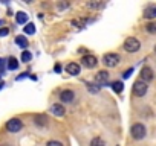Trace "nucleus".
Masks as SVG:
<instances>
[{"label": "nucleus", "mask_w": 156, "mask_h": 146, "mask_svg": "<svg viewBox=\"0 0 156 146\" xmlns=\"http://www.w3.org/2000/svg\"><path fill=\"white\" fill-rule=\"evenodd\" d=\"M139 47H141V43H139L136 38H133V37H129V38L124 41V50L129 52V53H135V52H138Z\"/></svg>", "instance_id": "1"}, {"label": "nucleus", "mask_w": 156, "mask_h": 146, "mask_svg": "<svg viewBox=\"0 0 156 146\" xmlns=\"http://www.w3.org/2000/svg\"><path fill=\"white\" fill-rule=\"evenodd\" d=\"M130 134H132V137H133L135 140H141V138L145 137L147 129H145V126H144L142 123H135V125L132 126V129H130Z\"/></svg>", "instance_id": "2"}, {"label": "nucleus", "mask_w": 156, "mask_h": 146, "mask_svg": "<svg viewBox=\"0 0 156 146\" xmlns=\"http://www.w3.org/2000/svg\"><path fill=\"white\" fill-rule=\"evenodd\" d=\"M119 61H121V58L118 53H106L103 56V64L106 67H116L119 64Z\"/></svg>", "instance_id": "3"}, {"label": "nucleus", "mask_w": 156, "mask_h": 146, "mask_svg": "<svg viewBox=\"0 0 156 146\" xmlns=\"http://www.w3.org/2000/svg\"><path fill=\"white\" fill-rule=\"evenodd\" d=\"M22 128H23V123H22L20 119H11V120L6 122V129L9 132H19Z\"/></svg>", "instance_id": "4"}, {"label": "nucleus", "mask_w": 156, "mask_h": 146, "mask_svg": "<svg viewBox=\"0 0 156 146\" xmlns=\"http://www.w3.org/2000/svg\"><path fill=\"white\" fill-rule=\"evenodd\" d=\"M147 93V84L145 82H142L141 79L139 81H136L135 84H133V95L135 96H144Z\"/></svg>", "instance_id": "5"}, {"label": "nucleus", "mask_w": 156, "mask_h": 146, "mask_svg": "<svg viewBox=\"0 0 156 146\" xmlns=\"http://www.w3.org/2000/svg\"><path fill=\"white\" fill-rule=\"evenodd\" d=\"M83 65L86 67V68H94L95 65H97V62H98V59L94 56V55H86V56H83Z\"/></svg>", "instance_id": "6"}, {"label": "nucleus", "mask_w": 156, "mask_h": 146, "mask_svg": "<svg viewBox=\"0 0 156 146\" xmlns=\"http://www.w3.org/2000/svg\"><path fill=\"white\" fill-rule=\"evenodd\" d=\"M153 79V70L150 68V67H144L142 70H141V81L142 82H148V81H151Z\"/></svg>", "instance_id": "7"}, {"label": "nucleus", "mask_w": 156, "mask_h": 146, "mask_svg": "<svg viewBox=\"0 0 156 146\" xmlns=\"http://www.w3.org/2000/svg\"><path fill=\"white\" fill-rule=\"evenodd\" d=\"M66 71L69 73V75H72V76H76V75H80L81 67L78 65L76 62H70V64H67V65H66Z\"/></svg>", "instance_id": "8"}, {"label": "nucleus", "mask_w": 156, "mask_h": 146, "mask_svg": "<svg viewBox=\"0 0 156 146\" xmlns=\"http://www.w3.org/2000/svg\"><path fill=\"white\" fill-rule=\"evenodd\" d=\"M73 98H75V93H73L72 90H63V91L60 93V99H61V102L69 104V102L73 101Z\"/></svg>", "instance_id": "9"}, {"label": "nucleus", "mask_w": 156, "mask_h": 146, "mask_svg": "<svg viewBox=\"0 0 156 146\" xmlns=\"http://www.w3.org/2000/svg\"><path fill=\"white\" fill-rule=\"evenodd\" d=\"M51 113L54 114V116H57V117H61V116H64V107L61 105V104H54V105H51Z\"/></svg>", "instance_id": "10"}, {"label": "nucleus", "mask_w": 156, "mask_h": 146, "mask_svg": "<svg viewBox=\"0 0 156 146\" xmlns=\"http://www.w3.org/2000/svg\"><path fill=\"white\" fill-rule=\"evenodd\" d=\"M107 79H109V73H107L106 70H100V71L97 73V76H95V81H97L98 84H106Z\"/></svg>", "instance_id": "11"}, {"label": "nucleus", "mask_w": 156, "mask_h": 146, "mask_svg": "<svg viewBox=\"0 0 156 146\" xmlns=\"http://www.w3.org/2000/svg\"><path fill=\"white\" fill-rule=\"evenodd\" d=\"M144 17L145 18H154L156 17V5H148L144 9Z\"/></svg>", "instance_id": "12"}, {"label": "nucleus", "mask_w": 156, "mask_h": 146, "mask_svg": "<svg viewBox=\"0 0 156 146\" xmlns=\"http://www.w3.org/2000/svg\"><path fill=\"white\" fill-rule=\"evenodd\" d=\"M16 20H17L19 25H25V26H26V25H28V14H25V12L20 11V12L16 14Z\"/></svg>", "instance_id": "13"}, {"label": "nucleus", "mask_w": 156, "mask_h": 146, "mask_svg": "<svg viewBox=\"0 0 156 146\" xmlns=\"http://www.w3.org/2000/svg\"><path fill=\"white\" fill-rule=\"evenodd\" d=\"M110 87H112V90H113L115 93H121V91L124 90V85H122L121 81H115V82H112Z\"/></svg>", "instance_id": "14"}, {"label": "nucleus", "mask_w": 156, "mask_h": 146, "mask_svg": "<svg viewBox=\"0 0 156 146\" xmlns=\"http://www.w3.org/2000/svg\"><path fill=\"white\" fill-rule=\"evenodd\" d=\"M16 43H17V46H20L22 49H26V47H28V40H26L25 37H17V38H16Z\"/></svg>", "instance_id": "15"}, {"label": "nucleus", "mask_w": 156, "mask_h": 146, "mask_svg": "<svg viewBox=\"0 0 156 146\" xmlns=\"http://www.w3.org/2000/svg\"><path fill=\"white\" fill-rule=\"evenodd\" d=\"M23 31H25V34H28V35H32V34L35 32V25H34V23H28V25L23 28Z\"/></svg>", "instance_id": "16"}, {"label": "nucleus", "mask_w": 156, "mask_h": 146, "mask_svg": "<svg viewBox=\"0 0 156 146\" xmlns=\"http://www.w3.org/2000/svg\"><path fill=\"white\" fill-rule=\"evenodd\" d=\"M8 68H9V70H16V68H19V62H17L16 58H9V59H8Z\"/></svg>", "instance_id": "17"}, {"label": "nucleus", "mask_w": 156, "mask_h": 146, "mask_svg": "<svg viewBox=\"0 0 156 146\" xmlns=\"http://www.w3.org/2000/svg\"><path fill=\"white\" fill-rule=\"evenodd\" d=\"M31 59H32V55H31L28 50H23V52H22V61H23V62H29Z\"/></svg>", "instance_id": "18"}, {"label": "nucleus", "mask_w": 156, "mask_h": 146, "mask_svg": "<svg viewBox=\"0 0 156 146\" xmlns=\"http://www.w3.org/2000/svg\"><path fill=\"white\" fill-rule=\"evenodd\" d=\"M90 146H106V144H104L103 138H100V137H95V138H92V141H90Z\"/></svg>", "instance_id": "19"}, {"label": "nucleus", "mask_w": 156, "mask_h": 146, "mask_svg": "<svg viewBox=\"0 0 156 146\" xmlns=\"http://www.w3.org/2000/svg\"><path fill=\"white\" fill-rule=\"evenodd\" d=\"M145 29H147V32H150V34H156V22L148 23V25L145 26Z\"/></svg>", "instance_id": "20"}, {"label": "nucleus", "mask_w": 156, "mask_h": 146, "mask_svg": "<svg viewBox=\"0 0 156 146\" xmlns=\"http://www.w3.org/2000/svg\"><path fill=\"white\" fill-rule=\"evenodd\" d=\"M9 34V29L8 28H2V29H0V37H6Z\"/></svg>", "instance_id": "21"}, {"label": "nucleus", "mask_w": 156, "mask_h": 146, "mask_svg": "<svg viewBox=\"0 0 156 146\" xmlns=\"http://www.w3.org/2000/svg\"><path fill=\"white\" fill-rule=\"evenodd\" d=\"M46 146H63V144L60 141H57V140H51V141H48Z\"/></svg>", "instance_id": "22"}, {"label": "nucleus", "mask_w": 156, "mask_h": 146, "mask_svg": "<svg viewBox=\"0 0 156 146\" xmlns=\"http://www.w3.org/2000/svg\"><path fill=\"white\" fill-rule=\"evenodd\" d=\"M132 73H133V68H129L126 73H124V75H122V78L124 79H127V78H130V75H132Z\"/></svg>", "instance_id": "23"}, {"label": "nucleus", "mask_w": 156, "mask_h": 146, "mask_svg": "<svg viewBox=\"0 0 156 146\" xmlns=\"http://www.w3.org/2000/svg\"><path fill=\"white\" fill-rule=\"evenodd\" d=\"M61 68H63V67H61V65H60V64H57V65H55V68H54V70H55V71H57V73H60V71H61Z\"/></svg>", "instance_id": "24"}, {"label": "nucleus", "mask_w": 156, "mask_h": 146, "mask_svg": "<svg viewBox=\"0 0 156 146\" xmlns=\"http://www.w3.org/2000/svg\"><path fill=\"white\" fill-rule=\"evenodd\" d=\"M26 76H28V73H25V75H20V76H19V78H17V79H19V81H20V79H23V78H26Z\"/></svg>", "instance_id": "25"}, {"label": "nucleus", "mask_w": 156, "mask_h": 146, "mask_svg": "<svg viewBox=\"0 0 156 146\" xmlns=\"http://www.w3.org/2000/svg\"><path fill=\"white\" fill-rule=\"evenodd\" d=\"M2 87H3V84H0V88H2Z\"/></svg>", "instance_id": "26"}, {"label": "nucleus", "mask_w": 156, "mask_h": 146, "mask_svg": "<svg viewBox=\"0 0 156 146\" xmlns=\"http://www.w3.org/2000/svg\"><path fill=\"white\" fill-rule=\"evenodd\" d=\"M2 146H9V144H2Z\"/></svg>", "instance_id": "27"}, {"label": "nucleus", "mask_w": 156, "mask_h": 146, "mask_svg": "<svg viewBox=\"0 0 156 146\" xmlns=\"http://www.w3.org/2000/svg\"><path fill=\"white\" fill-rule=\"evenodd\" d=\"M0 25H2V20H0Z\"/></svg>", "instance_id": "28"}, {"label": "nucleus", "mask_w": 156, "mask_h": 146, "mask_svg": "<svg viewBox=\"0 0 156 146\" xmlns=\"http://www.w3.org/2000/svg\"><path fill=\"white\" fill-rule=\"evenodd\" d=\"M154 52H156V47H154Z\"/></svg>", "instance_id": "29"}]
</instances>
